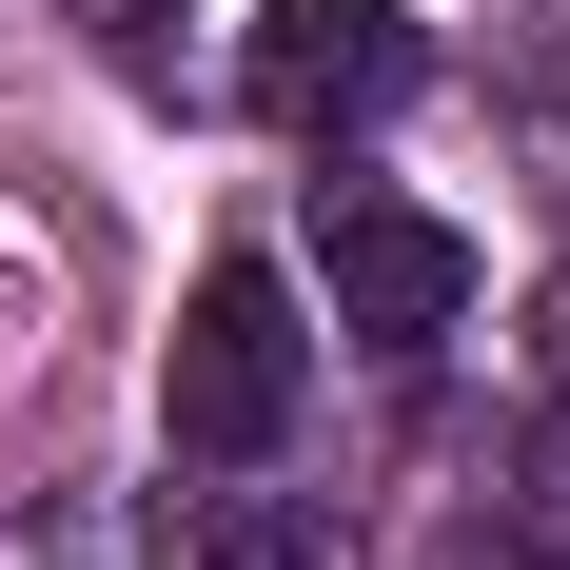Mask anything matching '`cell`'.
I'll use <instances>...</instances> for the list:
<instances>
[{"instance_id":"6da1fadb","label":"cell","mask_w":570,"mask_h":570,"mask_svg":"<svg viewBox=\"0 0 570 570\" xmlns=\"http://www.w3.org/2000/svg\"><path fill=\"white\" fill-rule=\"evenodd\" d=\"M295 394H315V335H295V276L276 256H217V276L177 295V374H158V433L197 472H256L295 433Z\"/></svg>"},{"instance_id":"7a4b0ae2","label":"cell","mask_w":570,"mask_h":570,"mask_svg":"<svg viewBox=\"0 0 570 570\" xmlns=\"http://www.w3.org/2000/svg\"><path fill=\"white\" fill-rule=\"evenodd\" d=\"M413 79H433V40H413L394 0H256V40H236V99L276 118V138H354Z\"/></svg>"},{"instance_id":"3957f363","label":"cell","mask_w":570,"mask_h":570,"mask_svg":"<svg viewBox=\"0 0 570 570\" xmlns=\"http://www.w3.org/2000/svg\"><path fill=\"white\" fill-rule=\"evenodd\" d=\"M315 276H335V335L433 354V335L472 315V236H453V217H413L394 177H315Z\"/></svg>"},{"instance_id":"277c9868","label":"cell","mask_w":570,"mask_h":570,"mask_svg":"<svg viewBox=\"0 0 570 570\" xmlns=\"http://www.w3.org/2000/svg\"><path fill=\"white\" fill-rule=\"evenodd\" d=\"M177 570H354L335 512H295V492H197L177 512Z\"/></svg>"},{"instance_id":"5b68a950","label":"cell","mask_w":570,"mask_h":570,"mask_svg":"<svg viewBox=\"0 0 570 570\" xmlns=\"http://www.w3.org/2000/svg\"><path fill=\"white\" fill-rule=\"evenodd\" d=\"M59 20H99L118 59H158V20H197V0H59Z\"/></svg>"},{"instance_id":"8992f818","label":"cell","mask_w":570,"mask_h":570,"mask_svg":"<svg viewBox=\"0 0 570 570\" xmlns=\"http://www.w3.org/2000/svg\"><path fill=\"white\" fill-rule=\"evenodd\" d=\"M531 531H551V551H570V413H551V433H531Z\"/></svg>"}]
</instances>
